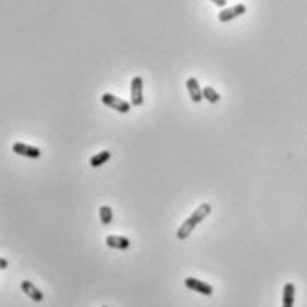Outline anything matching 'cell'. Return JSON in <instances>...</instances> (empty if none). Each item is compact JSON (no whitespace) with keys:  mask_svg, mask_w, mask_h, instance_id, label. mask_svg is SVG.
Instances as JSON below:
<instances>
[{"mask_svg":"<svg viewBox=\"0 0 307 307\" xmlns=\"http://www.w3.org/2000/svg\"><path fill=\"white\" fill-rule=\"evenodd\" d=\"M211 213V206L210 204H201V206H197V210L194 211V213L190 215V217L187 218V220L183 222L181 226H179L178 233H176V236H178V240H187L188 236L192 234V231L195 229V226L197 224H201L204 218L208 217V215Z\"/></svg>","mask_w":307,"mask_h":307,"instance_id":"cell-1","label":"cell"},{"mask_svg":"<svg viewBox=\"0 0 307 307\" xmlns=\"http://www.w3.org/2000/svg\"><path fill=\"white\" fill-rule=\"evenodd\" d=\"M101 103L107 105L109 109L119 112V114H128L130 110H132V103H128V101H125V100H121V98L114 96V94H110V93H105L103 96H101Z\"/></svg>","mask_w":307,"mask_h":307,"instance_id":"cell-2","label":"cell"},{"mask_svg":"<svg viewBox=\"0 0 307 307\" xmlns=\"http://www.w3.org/2000/svg\"><path fill=\"white\" fill-rule=\"evenodd\" d=\"M130 103L132 107H140L144 103V80L142 77H133L132 84H130Z\"/></svg>","mask_w":307,"mask_h":307,"instance_id":"cell-3","label":"cell"},{"mask_svg":"<svg viewBox=\"0 0 307 307\" xmlns=\"http://www.w3.org/2000/svg\"><path fill=\"white\" fill-rule=\"evenodd\" d=\"M13 151L20 156H25V158H32V160H38L41 156V149L36 148V146H29V144H24V142H15L13 144Z\"/></svg>","mask_w":307,"mask_h":307,"instance_id":"cell-4","label":"cell"},{"mask_svg":"<svg viewBox=\"0 0 307 307\" xmlns=\"http://www.w3.org/2000/svg\"><path fill=\"white\" fill-rule=\"evenodd\" d=\"M245 11H247V8H245L243 4L233 6V8H226V9H222V11L218 13V20H220L222 24H226V22H231V20L241 16Z\"/></svg>","mask_w":307,"mask_h":307,"instance_id":"cell-5","label":"cell"},{"mask_svg":"<svg viewBox=\"0 0 307 307\" xmlns=\"http://www.w3.org/2000/svg\"><path fill=\"white\" fill-rule=\"evenodd\" d=\"M185 286L188 289H194L197 293H202V295H213V288H211L208 282H202L199 279H194V277H187L185 279Z\"/></svg>","mask_w":307,"mask_h":307,"instance_id":"cell-6","label":"cell"},{"mask_svg":"<svg viewBox=\"0 0 307 307\" xmlns=\"http://www.w3.org/2000/svg\"><path fill=\"white\" fill-rule=\"evenodd\" d=\"M105 243L109 245L110 249L126 250L130 247V243H132V241H130L126 236H119V234H109V236L105 238Z\"/></svg>","mask_w":307,"mask_h":307,"instance_id":"cell-7","label":"cell"},{"mask_svg":"<svg viewBox=\"0 0 307 307\" xmlns=\"http://www.w3.org/2000/svg\"><path fill=\"white\" fill-rule=\"evenodd\" d=\"M20 286H22V291H24L31 300H34V302H41V300L45 298L43 293H41V289L36 288L31 280H22V284H20Z\"/></svg>","mask_w":307,"mask_h":307,"instance_id":"cell-8","label":"cell"},{"mask_svg":"<svg viewBox=\"0 0 307 307\" xmlns=\"http://www.w3.org/2000/svg\"><path fill=\"white\" fill-rule=\"evenodd\" d=\"M187 91L194 103H199V101L202 100V89H201V86H199L197 78H194V77L187 78Z\"/></svg>","mask_w":307,"mask_h":307,"instance_id":"cell-9","label":"cell"},{"mask_svg":"<svg viewBox=\"0 0 307 307\" xmlns=\"http://www.w3.org/2000/svg\"><path fill=\"white\" fill-rule=\"evenodd\" d=\"M282 303H286V305H293V303H295V284H291V282L284 284Z\"/></svg>","mask_w":307,"mask_h":307,"instance_id":"cell-10","label":"cell"},{"mask_svg":"<svg viewBox=\"0 0 307 307\" xmlns=\"http://www.w3.org/2000/svg\"><path fill=\"white\" fill-rule=\"evenodd\" d=\"M110 151H101V153H98V155H94L93 158L89 160V163H91V167H100V165H103V163H107L110 160Z\"/></svg>","mask_w":307,"mask_h":307,"instance_id":"cell-11","label":"cell"},{"mask_svg":"<svg viewBox=\"0 0 307 307\" xmlns=\"http://www.w3.org/2000/svg\"><path fill=\"white\" fill-rule=\"evenodd\" d=\"M98 213H100V220H101V224H103V226H109V224H112L114 213H112V208H110V206H100Z\"/></svg>","mask_w":307,"mask_h":307,"instance_id":"cell-12","label":"cell"},{"mask_svg":"<svg viewBox=\"0 0 307 307\" xmlns=\"http://www.w3.org/2000/svg\"><path fill=\"white\" fill-rule=\"evenodd\" d=\"M202 98L208 100L210 103H218V101H220V94H218L217 91H215L213 87H210V86L202 89Z\"/></svg>","mask_w":307,"mask_h":307,"instance_id":"cell-13","label":"cell"},{"mask_svg":"<svg viewBox=\"0 0 307 307\" xmlns=\"http://www.w3.org/2000/svg\"><path fill=\"white\" fill-rule=\"evenodd\" d=\"M9 266V261L6 257H0V270H6Z\"/></svg>","mask_w":307,"mask_h":307,"instance_id":"cell-14","label":"cell"},{"mask_svg":"<svg viewBox=\"0 0 307 307\" xmlns=\"http://www.w3.org/2000/svg\"><path fill=\"white\" fill-rule=\"evenodd\" d=\"M215 6H218V8H226V2L227 0H211Z\"/></svg>","mask_w":307,"mask_h":307,"instance_id":"cell-15","label":"cell"},{"mask_svg":"<svg viewBox=\"0 0 307 307\" xmlns=\"http://www.w3.org/2000/svg\"><path fill=\"white\" fill-rule=\"evenodd\" d=\"M282 307H293V305H286V303H282Z\"/></svg>","mask_w":307,"mask_h":307,"instance_id":"cell-16","label":"cell"},{"mask_svg":"<svg viewBox=\"0 0 307 307\" xmlns=\"http://www.w3.org/2000/svg\"><path fill=\"white\" fill-rule=\"evenodd\" d=\"M103 307H107V305H103Z\"/></svg>","mask_w":307,"mask_h":307,"instance_id":"cell-17","label":"cell"}]
</instances>
